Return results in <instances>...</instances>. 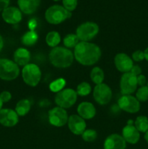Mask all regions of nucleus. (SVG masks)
Returning <instances> with one entry per match:
<instances>
[{"label": "nucleus", "instance_id": "393cba45", "mask_svg": "<svg viewBox=\"0 0 148 149\" xmlns=\"http://www.w3.org/2000/svg\"><path fill=\"white\" fill-rule=\"evenodd\" d=\"M133 125L139 132L145 133L148 131V118L145 116H139L136 117Z\"/></svg>", "mask_w": 148, "mask_h": 149}, {"label": "nucleus", "instance_id": "5701e85b", "mask_svg": "<svg viewBox=\"0 0 148 149\" xmlns=\"http://www.w3.org/2000/svg\"><path fill=\"white\" fill-rule=\"evenodd\" d=\"M90 78L91 81L97 85L103 83L104 79V73L100 67L96 66L92 68L90 73Z\"/></svg>", "mask_w": 148, "mask_h": 149}, {"label": "nucleus", "instance_id": "f3484780", "mask_svg": "<svg viewBox=\"0 0 148 149\" xmlns=\"http://www.w3.org/2000/svg\"><path fill=\"white\" fill-rule=\"evenodd\" d=\"M126 142L122 135L113 133L106 138L104 142V149H126Z\"/></svg>", "mask_w": 148, "mask_h": 149}, {"label": "nucleus", "instance_id": "7ed1b4c3", "mask_svg": "<svg viewBox=\"0 0 148 149\" xmlns=\"http://www.w3.org/2000/svg\"><path fill=\"white\" fill-rule=\"evenodd\" d=\"M20 67L13 60L0 58V79L13 81L20 75Z\"/></svg>", "mask_w": 148, "mask_h": 149}, {"label": "nucleus", "instance_id": "f03ea898", "mask_svg": "<svg viewBox=\"0 0 148 149\" xmlns=\"http://www.w3.org/2000/svg\"><path fill=\"white\" fill-rule=\"evenodd\" d=\"M49 60L53 66L58 68H66L71 66L74 61V54L70 49L57 46L49 52Z\"/></svg>", "mask_w": 148, "mask_h": 149}, {"label": "nucleus", "instance_id": "dca6fc26", "mask_svg": "<svg viewBox=\"0 0 148 149\" xmlns=\"http://www.w3.org/2000/svg\"><path fill=\"white\" fill-rule=\"evenodd\" d=\"M114 64L117 70L122 73L130 72L133 65V61L131 57L126 54L118 53L114 58Z\"/></svg>", "mask_w": 148, "mask_h": 149}, {"label": "nucleus", "instance_id": "412c9836", "mask_svg": "<svg viewBox=\"0 0 148 149\" xmlns=\"http://www.w3.org/2000/svg\"><path fill=\"white\" fill-rule=\"evenodd\" d=\"M39 39V35L35 31L30 30L26 32L21 37V43L26 47H32L36 45Z\"/></svg>", "mask_w": 148, "mask_h": 149}, {"label": "nucleus", "instance_id": "2f4dec72", "mask_svg": "<svg viewBox=\"0 0 148 149\" xmlns=\"http://www.w3.org/2000/svg\"><path fill=\"white\" fill-rule=\"evenodd\" d=\"M131 59L133 61H136V62H140L145 60V54H144V51L138 49V50L134 51L132 53Z\"/></svg>", "mask_w": 148, "mask_h": 149}, {"label": "nucleus", "instance_id": "aec40b11", "mask_svg": "<svg viewBox=\"0 0 148 149\" xmlns=\"http://www.w3.org/2000/svg\"><path fill=\"white\" fill-rule=\"evenodd\" d=\"M41 0H17L19 9L23 13L31 15L34 13L40 5Z\"/></svg>", "mask_w": 148, "mask_h": 149}, {"label": "nucleus", "instance_id": "b1692460", "mask_svg": "<svg viewBox=\"0 0 148 149\" xmlns=\"http://www.w3.org/2000/svg\"><path fill=\"white\" fill-rule=\"evenodd\" d=\"M46 43L50 47H56L61 42L60 34L57 31H49L46 36Z\"/></svg>", "mask_w": 148, "mask_h": 149}, {"label": "nucleus", "instance_id": "79ce46f5", "mask_svg": "<svg viewBox=\"0 0 148 149\" xmlns=\"http://www.w3.org/2000/svg\"><path fill=\"white\" fill-rule=\"evenodd\" d=\"M147 87H148V81H147Z\"/></svg>", "mask_w": 148, "mask_h": 149}, {"label": "nucleus", "instance_id": "f257e3e1", "mask_svg": "<svg viewBox=\"0 0 148 149\" xmlns=\"http://www.w3.org/2000/svg\"><path fill=\"white\" fill-rule=\"evenodd\" d=\"M74 58L77 62L85 66L97 63L102 56L100 47L90 42H80L74 48Z\"/></svg>", "mask_w": 148, "mask_h": 149}, {"label": "nucleus", "instance_id": "4be33fe9", "mask_svg": "<svg viewBox=\"0 0 148 149\" xmlns=\"http://www.w3.org/2000/svg\"><path fill=\"white\" fill-rule=\"evenodd\" d=\"M31 109V103L28 99H21L17 103L15 111L19 116H25Z\"/></svg>", "mask_w": 148, "mask_h": 149}, {"label": "nucleus", "instance_id": "a19ab883", "mask_svg": "<svg viewBox=\"0 0 148 149\" xmlns=\"http://www.w3.org/2000/svg\"><path fill=\"white\" fill-rule=\"evenodd\" d=\"M3 104H4V103H3V102L1 101V98H0V110H1V109H3Z\"/></svg>", "mask_w": 148, "mask_h": 149}, {"label": "nucleus", "instance_id": "0eeeda50", "mask_svg": "<svg viewBox=\"0 0 148 149\" xmlns=\"http://www.w3.org/2000/svg\"><path fill=\"white\" fill-rule=\"evenodd\" d=\"M100 28L94 22H85L78 26L75 34L80 42H90L99 33Z\"/></svg>", "mask_w": 148, "mask_h": 149}, {"label": "nucleus", "instance_id": "58836bf2", "mask_svg": "<svg viewBox=\"0 0 148 149\" xmlns=\"http://www.w3.org/2000/svg\"><path fill=\"white\" fill-rule=\"evenodd\" d=\"M144 54H145V59L147 61H148V47H147L146 49L144 51Z\"/></svg>", "mask_w": 148, "mask_h": 149}, {"label": "nucleus", "instance_id": "cd10ccee", "mask_svg": "<svg viewBox=\"0 0 148 149\" xmlns=\"http://www.w3.org/2000/svg\"><path fill=\"white\" fill-rule=\"evenodd\" d=\"M91 92V87L88 82L82 81L77 86L76 93L78 95L80 96H87Z\"/></svg>", "mask_w": 148, "mask_h": 149}, {"label": "nucleus", "instance_id": "f704fd0d", "mask_svg": "<svg viewBox=\"0 0 148 149\" xmlns=\"http://www.w3.org/2000/svg\"><path fill=\"white\" fill-rule=\"evenodd\" d=\"M130 72L132 73L133 75H135L137 77V76L142 74V68H141V67L139 66V65H133V67H132V68L131 69Z\"/></svg>", "mask_w": 148, "mask_h": 149}, {"label": "nucleus", "instance_id": "ddd939ff", "mask_svg": "<svg viewBox=\"0 0 148 149\" xmlns=\"http://www.w3.org/2000/svg\"><path fill=\"white\" fill-rule=\"evenodd\" d=\"M134 122L131 119L128 121L127 125L122 130V137L126 143L133 145L136 144L140 139V132L133 125Z\"/></svg>", "mask_w": 148, "mask_h": 149}, {"label": "nucleus", "instance_id": "c756f323", "mask_svg": "<svg viewBox=\"0 0 148 149\" xmlns=\"http://www.w3.org/2000/svg\"><path fill=\"white\" fill-rule=\"evenodd\" d=\"M83 140L86 142H94L97 138V131L92 129H86V130L81 135Z\"/></svg>", "mask_w": 148, "mask_h": 149}, {"label": "nucleus", "instance_id": "c85d7f7f", "mask_svg": "<svg viewBox=\"0 0 148 149\" xmlns=\"http://www.w3.org/2000/svg\"><path fill=\"white\" fill-rule=\"evenodd\" d=\"M135 97L139 102H145L148 100V87L147 85L142 86L137 89Z\"/></svg>", "mask_w": 148, "mask_h": 149}, {"label": "nucleus", "instance_id": "473e14b6", "mask_svg": "<svg viewBox=\"0 0 148 149\" xmlns=\"http://www.w3.org/2000/svg\"><path fill=\"white\" fill-rule=\"evenodd\" d=\"M0 98L3 103H8L12 99V94L8 90H4V91L0 93Z\"/></svg>", "mask_w": 148, "mask_h": 149}, {"label": "nucleus", "instance_id": "ea45409f", "mask_svg": "<svg viewBox=\"0 0 148 149\" xmlns=\"http://www.w3.org/2000/svg\"><path fill=\"white\" fill-rule=\"evenodd\" d=\"M145 139L146 141V142L148 143V131H147L145 133Z\"/></svg>", "mask_w": 148, "mask_h": 149}, {"label": "nucleus", "instance_id": "a211bd4d", "mask_svg": "<svg viewBox=\"0 0 148 149\" xmlns=\"http://www.w3.org/2000/svg\"><path fill=\"white\" fill-rule=\"evenodd\" d=\"M78 116L84 119H91L95 116L97 111L94 105L90 102L84 101L80 103L77 107Z\"/></svg>", "mask_w": 148, "mask_h": 149}, {"label": "nucleus", "instance_id": "a878e982", "mask_svg": "<svg viewBox=\"0 0 148 149\" xmlns=\"http://www.w3.org/2000/svg\"><path fill=\"white\" fill-rule=\"evenodd\" d=\"M79 42V39L75 33H68L63 39L64 46L68 49L75 48Z\"/></svg>", "mask_w": 148, "mask_h": 149}, {"label": "nucleus", "instance_id": "2eb2a0df", "mask_svg": "<svg viewBox=\"0 0 148 149\" xmlns=\"http://www.w3.org/2000/svg\"><path fill=\"white\" fill-rule=\"evenodd\" d=\"M1 17L7 24L15 25L22 20V12L19 8L9 6L1 12Z\"/></svg>", "mask_w": 148, "mask_h": 149}, {"label": "nucleus", "instance_id": "bb28decb", "mask_svg": "<svg viewBox=\"0 0 148 149\" xmlns=\"http://www.w3.org/2000/svg\"><path fill=\"white\" fill-rule=\"evenodd\" d=\"M65 85H66V81L63 78H58L55 79L49 84V90L52 93H59V91L65 89Z\"/></svg>", "mask_w": 148, "mask_h": 149}, {"label": "nucleus", "instance_id": "4468645a", "mask_svg": "<svg viewBox=\"0 0 148 149\" xmlns=\"http://www.w3.org/2000/svg\"><path fill=\"white\" fill-rule=\"evenodd\" d=\"M67 124L70 131L74 135H81L86 129L85 119L81 118L78 114H73L70 116Z\"/></svg>", "mask_w": 148, "mask_h": 149}, {"label": "nucleus", "instance_id": "1a4fd4ad", "mask_svg": "<svg viewBox=\"0 0 148 149\" xmlns=\"http://www.w3.org/2000/svg\"><path fill=\"white\" fill-rule=\"evenodd\" d=\"M93 97L98 104L103 106L110 103L113 97V92L107 84L102 83L94 87Z\"/></svg>", "mask_w": 148, "mask_h": 149}, {"label": "nucleus", "instance_id": "6ab92c4d", "mask_svg": "<svg viewBox=\"0 0 148 149\" xmlns=\"http://www.w3.org/2000/svg\"><path fill=\"white\" fill-rule=\"evenodd\" d=\"M30 61V53L25 47H19L13 53V61L20 66L24 67L28 65Z\"/></svg>", "mask_w": 148, "mask_h": 149}, {"label": "nucleus", "instance_id": "9b49d317", "mask_svg": "<svg viewBox=\"0 0 148 149\" xmlns=\"http://www.w3.org/2000/svg\"><path fill=\"white\" fill-rule=\"evenodd\" d=\"M119 108L129 113H137L140 110V102L131 95H123L118 100Z\"/></svg>", "mask_w": 148, "mask_h": 149}, {"label": "nucleus", "instance_id": "39448f33", "mask_svg": "<svg viewBox=\"0 0 148 149\" xmlns=\"http://www.w3.org/2000/svg\"><path fill=\"white\" fill-rule=\"evenodd\" d=\"M22 78L23 81L30 87H36L41 79V71L39 65L35 63H28L23 67Z\"/></svg>", "mask_w": 148, "mask_h": 149}, {"label": "nucleus", "instance_id": "72a5a7b5", "mask_svg": "<svg viewBox=\"0 0 148 149\" xmlns=\"http://www.w3.org/2000/svg\"><path fill=\"white\" fill-rule=\"evenodd\" d=\"M137 84L140 87H142V86H145L147 84V79L145 77V76L142 75V74H140V75L137 76Z\"/></svg>", "mask_w": 148, "mask_h": 149}, {"label": "nucleus", "instance_id": "37998d69", "mask_svg": "<svg viewBox=\"0 0 148 149\" xmlns=\"http://www.w3.org/2000/svg\"><path fill=\"white\" fill-rule=\"evenodd\" d=\"M53 1H59V0H53Z\"/></svg>", "mask_w": 148, "mask_h": 149}, {"label": "nucleus", "instance_id": "f8f14e48", "mask_svg": "<svg viewBox=\"0 0 148 149\" xmlns=\"http://www.w3.org/2000/svg\"><path fill=\"white\" fill-rule=\"evenodd\" d=\"M19 116L15 110L3 108L0 110V125L5 127H13L17 125Z\"/></svg>", "mask_w": 148, "mask_h": 149}, {"label": "nucleus", "instance_id": "423d86ee", "mask_svg": "<svg viewBox=\"0 0 148 149\" xmlns=\"http://www.w3.org/2000/svg\"><path fill=\"white\" fill-rule=\"evenodd\" d=\"M78 95L75 90L71 88H65L56 93L55 102L57 106L62 109H69L72 107L77 101Z\"/></svg>", "mask_w": 148, "mask_h": 149}, {"label": "nucleus", "instance_id": "4c0bfd02", "mask_svg": "<svg viewBox=\"0 0 148 149\" xmlns=\"http://www.w3.org/2000/svg\"><path fill=\"white\" fill-rule=\"evenodd\" d=\"M4 47V40L3 36L0 34V52H1V50L3 49Z\"/></svg>", "mask_w": 148, "mask_h": 149}, {"label": "nucleus", "instance_id": "9d476101", "mask_svg": "<svg viewBox=\"0 0 148 149\" xmlns=\"http://www.w3.org/2000/svg\"><path fill=\"white\" fill-rule=\"evenodd\" d=\"M132 73L123 74L120 80V92L123 95H131L137 90V78Z\"/></svg>", "mask_w": 148, "mask_h": 149}, {"label": "nucleus", "instance_id": "6e6552de", "mask_svg": "<svg viewBox=\"0 0 148 149\" xmlns=\"http://www.w3.org/2000/svg\"><path fill=\"white\" fill-rule=\"evenodd\" d=\"M68 112L65 109L56 106L48 112L49 122L54 127H61L68 123Z\"/></svg>", "mask_w": 148, "mask_h": 149}, {"label": "nucleus", "instance_id": "7c9ffc66", "mask_svg": "<svg viewBox=\"0 0 148 149\" xmlns=\"http://www.w3.org/2000/svg\"><path fill=\"white\" fill-rule=\"evenodd\" d=\"M78 0H62V5L68 11L72 12L76 8Z\"/></svg>", "mask_w": 148, "mask_h": 149}, {"label": "nucleus", "instance_id": "20e7f679", "mask_svg": "<svg viewBox=\"0 0 148 149\" xmlns=\"http://www.w3.org/2000/svg\"><path fill=\"white\" fill-rule=\"evenodd\" d=\"M72 16V13L68 11L63 6L52 5L46 10L45 13V18L46 21L52 25H58L62 23L67 19Z\"/></svg>", "mask_w": 148, "mask_h": 149}, {"label": "nucleus", "instance_id": "e433bc0d", "mask_svg": "<svg viewBox=\"0 0 148 149\" xmlns=\"http://www.w3.org/2000/svg\"><path fill=\"white\" fill-rule=\"evenodd\" d=\"M36 25H37V23H36V21L34 20V19L30 20L28 23V26L29 28H30V30L34 31V29L36 28Z\"/></svg>", "mask_w": 148, "mask_h": 149}, {"label": "nucleus", "instance_id": "c9c22d12", "mask_svg": "<svg viewBox=\"0 0 148 149\" xmlns=\"http://www.w3.org/2000/svg\"><path fill=\"white\" fill-rule=\"evenodd\" d=\"M10 0H0V12H2L4 9L9 7Z\"/></svg>", "mask_w": 148, "mask_h": 149}]
</instances>
